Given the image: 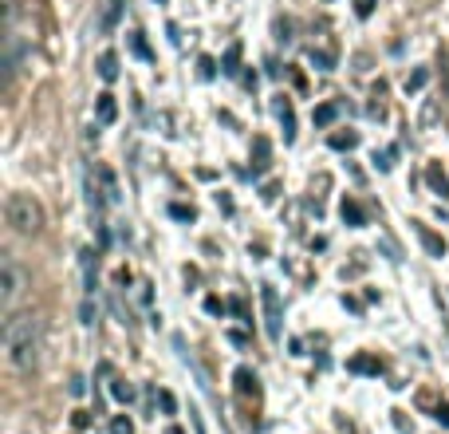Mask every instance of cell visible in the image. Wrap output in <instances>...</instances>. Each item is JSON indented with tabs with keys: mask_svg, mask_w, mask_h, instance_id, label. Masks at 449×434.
Segmentation results:
<instances>
[{
	"mask_svg": "<svg viewBox=\"0 0 449 434\" xmlns=\"http://www.w3.org/2000/svg\"><path fill=\"white\" fill-rule=\"evenodd\" d=\"M40 347H44V328L32 312L4 320V364H8V371L32 375L40 364Z\"/></svg>",
	"mask_w": 449,
	"mask_h": 434,
	"instance_id": "cell-1",
	"label": "cell"
},
{
	"mask_svg": "<svg viewBox=\"0 0 449 434\" xmlns=\"http://www.w3.org/2000/svg\"><path fill=\"white\" fill-rule=\"evenodd\" d=\"M4 222L20 233V237H36V233L44 229V205L36 202L32 193L12 190L8 198H4Z\"/></svg>",
	"mask_w": 449,
	"mask_h": 434,
	"instance_id": "cell-2",
	"label": "cell"
},
{
	"mask_svg": "<svg viewBox=\"0 0 449 434\" xmlns=\"http://www.w3.org/2000/svg\"><path fill=\"white\" fill-rule=\"evenodd\" d=\"M20 288H24V276H20V269L4 257L0 261V308H4V316H12V308H16V296H20Z\"/></svg>",
	"mask_w": 449,
	"mask_h": 434,
	"instance_id": "cell-3",
	"label": "cell"
},
{
	"mask_svg": "<svg viewBox=\"0 0 449 434\" xmlns=\"http://www.w3.org/2000/svg\"><path fill=\"white\" fill-rule=\"evenodd\" d=\"M260 304H264V328H268L272 340H280V320H284V308H280V296L272 284L260 288Z\"/></svg>",
	"mask_w": 449,
	"mask_h": 434,
	"instance_id": "cell-4",
	"label": "cell"
},
{
	"mask_svg": "<svg viewBox=\"0 0 449 434\" xmlns=\"http://www.w3.org/2000/svg\"><path fill=\"white\" fill-rule=\"evenodd\" d=\"M410 225H414V233H418V241L426 245L429 257H438V261H441V257H445V241H441V237L429 229V225H422V222H410Z\"/></svg>",
	"mask_w": 449,
	"mask_h": 434,
	"instance_id": "cell-5",
	"label": "cell"
},
{
	"mask_svg": "<svg viewBox=\"0 0 449 434\" xmlns=\"http://www.w3.org/2000/svg\"><path fill=\"white\" fill-rule=\"evenodd\" d=\"M95 178H99V186H103V202L107 205H115L122 198V190H119V178L107 170V166H95Z\"/></svg>",
	"mask_w": 449,
	"mask_h": 434,
	"instance_id": "cell-6",
	"label": "cell"
},
{
	"mask_svg": "<svg viewBox=\"0 0 449 434\" xmlns=\"http://www.w3.org/2000/svg\"><path fill=\"white\" fill-rule=\"evenodd\" d=\"M426 182H429V190L438 193L441 202L449 198V178H445V170H441L438 162H429V166H426Z\"/></svg>",
	"mask_w": 449,
	"mask_h": 434,
	"instance_id": "cell-7",
	"label": "cell"
},
{
	"mask_svg": "<svg viewBox=\"0 0 449 434\" xmlns=\"http://www.w3.org/2000/svg\"><path fill=\"white\" fill-rule=\"evenodd\" d=\"M99 79L103 83L119 79V56H115V51H103V56H99Z\"/></svg>",
	"mask_w": 449,
	"mask_h": 434,
	"instance_id": "cell-8",
	"label": "cell"
},
{
	"mask_svg": "<svg viewBox=\"0 0 449 434\" xmlns=\"http://www.w3.org/2000/svg\"><path fill=\"white\" fill-rule=\"evenodd\" d=\"M276 115H280V122H284V142H292V139H296V115H292V103L280 99L276 103Z\"/></svg>",
	"mask_w": 449,
	"mask_h": 434,
	"instance_id": "cell-9",
	"label": "cell"
},
{
	"mask_svg": "<svg viewBox=\"0 0 449 434\" xmlns=\"http://www.w3.org/2000/svg\"><path fill=\"white\" fill-rule=\"evenodd\" d=\"M339 213H343V222L355 225V229H359V225H367V213H363V205H359V202H351V198H343Z\"/></svg>",
	"mask_w": 449,
	"mask_h": 434,
	"instance_id": "cell-10",
	"label": "cell"
},
{
	"mask_svg": "<svg viewBox=\"0 0 449 434\" xmlns=\"http://www.w3.org/2000/svg\"><path fill=\"white\" fill-rule=\"evenodd\" d=\"M347 367H351V371H359V375H379L382 371V359H375V355H355Z\"/></svg>",
	"mask_w": 449,
	"mask_h": 434,
	"instance_id": "cell-11",
	"label": "cell"
},
{
	"mask_svg": "<svg viewBox=\"0 0 449 434\" xmlns=\"http://www.w3.org/2000/svg\"><path fill=\"white\" fill-rule=\"evenodd\" d=\"M233 379H237V391H240V395H260L256 375H252L249 367H237V371H233Z\"/></svg>",
	"mask_w": 449,
	"mask_h": 434,
	"instance_id": "cell-12",
	"label": "cell"
},
{
	"mask_svg": "<svg viewBox=\"0 0 449 434\" xmlns=\"http://www.w3.org/2000/svg\"><path fill=\"white\" fill-rule=\"evenodd\" d=\"M119 16H122V0H107V8H103V20H99V28H103V32H115Z\"/></svg>",
	"mask_w": 449,
	"mask_h": 434,
	"instance_id": "cell-13",
	"label": "cell"
},
{
	"mask_svg": "<svg viewBox=\"0 0 449 434\" xmlns=\"http://www.w3.org/2000/svg\"><path fill=\"white\" fill-rule=\"evenodd\" d=\"M95 111H99V122H103V127H107V122H115V115H119V107H115V95H99Z\"/></svg>",
	"mask_w": 449,
	"mask_h": 434,
	"instance_id": "cell-14",
	"label": "cell"
},
{
	"mask_svg": "<svg viewBox=\"0 0 449 434\" xmlns=\"http://www.w3.org/2000/svg\"><path fill=\"white\" fill-rule=\"evenodd\" d=\"M335 115H339V103H323V107H315V115H311V119H315V127H331V122H335Z\"/></svg>",
	"mask_w": 449,
	"mask_h": 434,
	"instance_id": "cell-15",
	"label": "cell"
},
{
	"mask_svg": "<svg viewBox=\"0 0 449 434\" xmlns=\"http://www.w3.org/2000/svg\"><path fill=\"white\" fill-rule=\"evenodd\" d=\"M331 146H335V151H355V146H359V134L355 131H335L331 134Z\"/></svg>",
	"mask_w": 449,
	"mask_h": 434,
	"instance_id": "cell-16",
	"label": "cell"
},
{
	"mask_svg": "<svg viewBox=\"0 0 449 434\" xmlns=\"http://www.w3.org/2000/svg\"><path fill=\"white\" fill-rule=\"evenodd\" d=\"M110 395H115L119 403H130V399H134V387L122 383V379H115V383H110Z\"/></svg>",
	"mask_w": 449,
	"mask_h": 434,
	"instance_id": "cell-17",
	"label": "cell"
},
{
	"mask_svg": "<svg viewBox=\"0 0 449 434\" xmlns=\"http://www.w3.org/2000/svg\"><path fill=\"white\" fill-rule=\"evenodd\" d=\"M110 434H134V423H130L126 414H115L110 419Z\"/></svg>",
	"mask_w": 449,
	"mask_h": 434,
	"instance_id": "cell-18",
	"label": "cell"
},
{
	"mask_svg": "<svg viewBox=\"0 0 449 434\" xmlns=\"http://www.w3.org/2000/svg\"><path fill=\"white\" fill-rule=\"evenodd\" d=\"M426 79H429V71L418 68V71H414V75L406 79V91H422V87H426Z\"/></svg>",
	"mask_w": 449,
	"mask_h": 434,
	"instance_id": "cell-19",
	"label": "cell"
},
{
	"mask_svg": "<svg viewBox=\"0 0 449 434\" xmlns=\"http://www.w3.org/2000/svg\"><path fill=\"white\" fill-rule=\"evenodd\" d=\"M130 48H134V56L150 60V48H146V40H142V32H130Z\"/></svg>",
	"mask_w": 449,
	"mask_h": 434,
	"instance_id": "cell-20",
	"label": "cell"
},
{
	"mask_svg": "<svg viewBox=\"0 0 449 434\" xmlns=\"http://www.w3.org/2000/svg\"><path fill=\"white\" fill-rule=\"evenodd\" d=\"M311 63L323 68V71H331V68H335V56H331V51H311Z\"/></svg>",
	"mask_w": 449,
	"mask_h": 434,
	"instance_id": "cell-21",
	"label": "cell"
},
{
	"mask_svg": "<svg viewBox=\"0 0 449 434\" xmlns=\"http://www.w3.org/2000/svg\"><path fill=\"white\" fill-rule=\"evenodd\" d=\"M264 166H268V142L256 139V170H264Z\"/></svg>",
	"mask_w": 449,
	"mask_h": 434,
	"instance_id": "cell-22",
	"label": "cell"
},
{
	"mask_svg": "<svg viewBox=\"0 0 449 434\" xmlns=\"http://www.w3.org/2000/svg\"><path fill=\"white\" fill-rule=\"evenodd\" d=\"M158 403H162V411H166V414H174V411H178V399H174L170 391H158Z\"/></svg>",
	"mask_w": 449,
	"mask_h": 434,
	"instance_id": "cell-23",
	"label": "cell"
},
{
	"mask_svg": "<svg viewBox=\"0 0 449 434\" xmlns=\"http://www.w3.org/2000/svg\"><path fill=\"white\" fill-rule=\"evenodd\" d=\"M370 12H375V0H355V16L359 20H367Z\"/></svg>",
	"mask_w": 449,
	"mask_h": 434,
	"instance_id": "cell-24",
	"label": "cell"
},
{
	"mask_svg": "<svg viewBox=\"0 0 449 434\" xmlns=\"http://www.w3.org/2000/svg\"><path fill=\"white\" fill-rule=\"evenodd\" d=\"M71 426H75V430H87V426H91V414L87 411H75V414H71Z\"/></svg>",
	"mask_w": 449,
	"mask_h": 434,
	"instance_id": "cell-25",
	"label": "cell"
},
{
	"mask_svg": "<svg viewBox=\"0 0 449 434\" xmlns=\"http://www.w3.org/2000/svg\"><path fill=\"white\" fill-rule=\"evenodd\" d=\"M170 213L178 217V222H193V210H190V205H170Z\"/></svg>",
	"mask_w": 449,
	"mask_h": 434,
	"instance_id": "cell-26",
	"label": "cell"
},
{
	"mask_svg": "<svg viewBox=\"0 0 449 434\" xmlns=\"http://www.w3.org/2000/svg\"><path fill=\"white\" fill-rule=\"evenodd\" d=\"M375 162H379V170H390V166H394V146H390V151H382Z\"/></svg>",
	"mask_w": 449,
	"mask_h": 434,
	"instance_id": "cell-27",
	"label": "cell"
},
{
	"mask_svg": "<svg viewBox=\"0 0 449 434\" xmlns=\"http://www.w3.org/2000/svg\"><path fill=\"white\" fill-rule=\"evenodd\" d=\"M237 60H240V48H229V56H225V71H237Z\"/></svg>",
	"mask_w": 449,
	"mask_h": 434,
	"instance_id": "cell-28",
	"label": "cell"
},
{
	"mask_svg": "<svg viewBox=\"0 0 449 434\" xmlns=\"http://www.w3.org/2000/svg\"><path fill=\"white\" fill-rule=\"evenodd\" d=\"M197 68H201V79H213V71H217V68H213V60H209V56H201V63H197Z\"/></svg>",
	"mask_w": 449,
	"mask_h": 434,
	"instance_id": "cell-29",
	"label": "cell"
},
{
	"mask_svg": "<svg viewBox=\"0 0 449 434\" xmlns=\"http://www.w3.org/2000/svg\"><path fill=\"white\" fill-rule=\"evenodd\" d=\"M205 308H209V312H225V304H221L217 296H209V300H205Z\"/></svg>",
	"mask_w": 449,
	"mask_h": 434,
	"instance_id": "cell-30",
	"label": "cell"
},
{
	"mask_svg": "<svg viewBox=\"0 0 449 434\" xmlns=\"http://www.w3.org/2000/svg\"><path fill=\"white\" fill-rule=\"evenodd\" d=\"M434 419H438V423H445V426H449V407L441 403V407H438V414H434Z\"/></svg>",
	"mask_w": 449,
	"mask_h": 434,
	"instance_id": "cell-31",
	"label": "cell"
},
{
	"mask_svg": "<svg viewBox=\"0 0 449 434\" xmlns=\"http://www.w3.org/2000/svg\"><path fill=\"white\" fill-rule=\"evenodd\" d=\"M166 434H181V426H170V430H166Z\"/></svg>",
	"mask_w": 449,
	"mask_h": 434,
	"instance_id": "cell-32",
	"label": "cell"
}]
</instances>
